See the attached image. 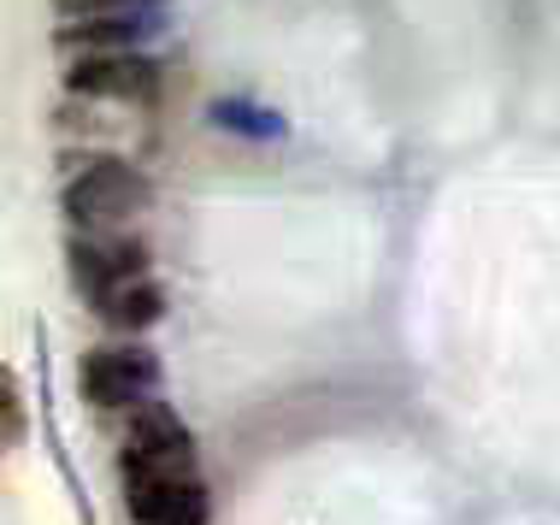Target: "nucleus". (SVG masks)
Wrapping results in <instances>:
<instances>
[{"label":"nucleus","mask_w":560,"mask_h":525,"mask_svg":"<svg viewBox=\"0 0 560 525\" xmlns=\"http://www.w3.org/2000/svg\"><path fill=\"white\" fill-rule=\"evenodd\" d=\"M160 19L148 7H130V12H95V19H71L59 30V48H83V54H125L136 48L142 36H154Z\"/></svg>","instance_id":"obj_7"},{"label":"nucleus","mask_w":560,"mask_h":525,"mask_svg":"<svg viewBox=\"0 0 560 525\" xmlns=\"http://www.w3.org/2000/svg\"><path fill=\"white\" fill-rule=\"evenodd\" d=\"M213 118H219V125H231V130H254V137H278V130H283L271 113H254V107H242V101H219Z\"/></svg>","instance_id":"obj_9"},{"label":"nucleus","mask_w":560,"mask_h":525,"mask_svg":"<svg viewBox=\"0 0 560 525\" xmlns=\"http://www.w3.org/2000/svg\"><path fill=\"white\" fill-rule=\"evenodd\" d=\"M71 272H78V283L89 290V302H95L113 283L148 278V243L118 236V231H78L71 236Z\"/></svg>","instance_id":"obj_6"},{"label":"nucleus","mask_w":560,"mask_h":525,"mask_svg":"<svg viewBox=\"0 0 560 525\" xmlns=\"http://www.w3.org/2000/svg\"><path fill=\"white\" fill-rule=\"evenodd\" d=\"M142 207H148V177L136 166H125V160H113V154L89 160L66 189V213L78 219L83 231H113V224H125L130 213H142Z\"/></svg>","instance_id":"obj_1"},{"label":"nucleus","mask_w":560,"mask_h":525,"mask_svg":"<svg viewBox=\"0 0 560 525\" xmlns=\"http://www.w3.org/2000/svg\"><path fill=\"white\" fill-rule=\"evenodd\" d=\"M125 508L136 525H207L201 478H165V472H125Z\"/></svg>","instance_id":"obj_5"},{"label":"nucleus","mask_w":560,"mask_h":525,"mask_svg":"<svg viewBox=\"0 0 560 525\" xmlns=\"http://www.w3.org/2000/svg\"><path fill=\"white\" fill-rule=\"evenodd\" d=\"M0 438H24V413H19V384H12V372L0 366Z\"/></svg>","instance_id":"obj_10"},{"label":"nucleus","mask_w":560,"mask_h":525,"mask_svg":"<svg viewBox=\"0 0 560 525\" xmlns=\"http://www.w3.org/2000/svg\"><path fill=\"white\" fill-rule=\"evenodd\" d=\"M71 95H95V101H154L160 95V66L148 54H83L66 71Z\"/></svg>","instance_id":"obj_4"},{"label":"nucleus","mask_w":560,"mask_h":525,"mask_svg":"<svg viewBox=\"0 0 560 525\" xmlns=\"http://www.w3.org/2000/svg\"><path fill=\"white\" fill-rule=\"evenodd\" d=\"M95 313L113 325V331H148V325L165 319V290L154 278H130V283H113V290L95 295Z\"/></svg>","instance_id":"obj_8"},{"label":"nucleus","mask_w":560,"mask_h":525,"mask_svg":"<svg viewBox=\"0 0 560 525\" xmlns=\"http://www.w3.org/2000/svg\"><path fill=\"white\" fill-rule=\"evenodd\" d=\"M160 389V360L142 342H101L83 354V396L95 408H136Z\"/></svg>","instance_id":"obj_2"},{"label":"nucleus","mask_w":560,"mask_h":525,"mask_svg":"<svg viewBox=\"0 0 560 525\" xmlns=\"http://www.w3.org/2000/svg\"><path fill=\"white\" fill-rule=\"evenodd\" d=\"M125 472H165V478H189L195 472V438L172 408L148 401L130 413V438H125Z\"/></svg>","instance_id":"obj_3"},{"label":"nucleus","mask_w":560,"mask_h":525,"mask_svg":"<svg viewBox=\"0 0 560 525\" xmlns=\"http://www.w3.org/2000/svg\"><path fill=\"white\" fill-rule=\"evenodd\" d=\"M66 19H95V12H130V7H148V0H54Z\"/></svg>","instance_id":"obj_11"}]
</instances>
